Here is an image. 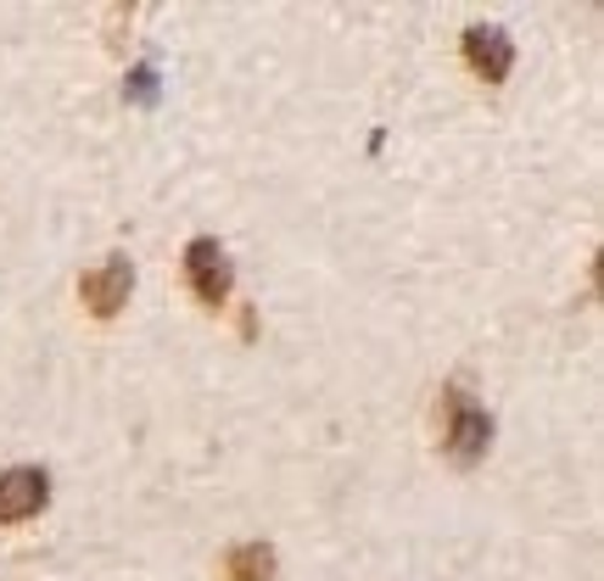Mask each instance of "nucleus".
I'll list each match as a JSON object with an SVG mask.
<instances>
[{
    "mask_svg": "<svg viewBox=\"0 0 604 581\" xmlns=\"http://www.w3.org/2000/svg\"><path fill=\"white\" fill-rule=\"evenodd\" d=\"M46 498H51V476L34 465H18L0 476V520H29L46 509Z\"/></svg>",
    "mask_w": 604,
    "mask_h": 581,
    "instance_id": "nucleus-1",
    "label": "nucleus"
},
{
    "mask_svg": "<svg viewBox=\"0 0 604 581\" xmlns=\"http://www.w3.org/2000/svg\"><path fill=\"white\" fill-rule=\"evenodd\" d=\"M185 274H191V285H197V297L202 303H224L230 297V257H224V246L219 241H191L185 246Z\"/></svg>",
    "mask_w": 604,
    "mask_h": 581,
    "instance_id": "nucleus-2",
    "label": "nucleus"
},
{
    "mask_svg": "<svg viewBox=\"0 0 604 581\" xmlns=\"http://www.w3.org/2000/svg\"><path fill=\"white\" fill-rule=\"evenodd\" d=\"M129 285H134L129 257H107L101 268H90V274H84V308H90V314H101V319H112V314L129 303Z\"/></svg>",
    "mask_w": 604,
    "mask_h": 581,
    "instance_id": "nucleus-3",
    "label": "nucleus"
},
{
    "mask_svg": "<svg viewBox=\"0 0 604 581\" xmlns=\"http://www.w3.org/2000/svg\"><path fill=\"white\" fill-rule=\"evenodd\" d=\"M465 57H471V68H476L482 79H504L510 62H515V45H510L504 29H493V23H471V29H465Z\"/></svg>",
    "mask_w": 604,
    "mask_h": 581,
    "instance_id": "nucleus-4",
    "label": "nucleus"
},
{
    "mask_svg": "<svg viewBox=\"0 0 604 581\" xmlns=\"http://www.w3.org/2000/svg\"><path fill=\"white\" fill-rule=\"evenodd\" d=\"M487 442H493V419L487 414H476V408H460V419L447 425V453L453 459H482L487 453Z\"/></svg>",
    "mask_w": 604,
    "mask_h": 581,
    "instance_id": "nucleus-5",
    "label": "nucleus"
},
{
    "mask_svg": "<svg viewBox=\"0 0 604 581\" xmlns=\"http://www.w3.org/2000/svg\"><path fill=\"white\" fill-rule=\"evenodd\" d=\"M269 570H274L269 542H246V548H235V559H230V575H235V581H263Z\"/></svg>",
    "mask_w": 604,
    "mask_h": 581,
    "instance_id": "nucleus-6",
    "label": "nucleus"
},
{
    "mask_svg": "<svg viewBox=\"0 0 604 581\" xmlns=\"http://www.w3.org/2000/svg\"><path fill=\"white\" fill-rule=\"evenodd\" d=\"M123 95H129L134 106H158V68H151V62L129 68V79H123Z\"/></svg>",
    "mask_w": 604,
    "mask_h": 581,
    "instance_id": "nucleus-7",
    "label": "nucleus"
}]
</instances>
